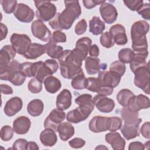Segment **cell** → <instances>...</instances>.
Returning <instances> with one entry per match:
<instances>
[{"mask_svg": "<svg viewBox=\"0 0 150 150\" xmlns=\"http://www.w3.org/2000/svg\"><path fill=\"white\" fill-rule=\"evenodd\" d=\"M105 28L104 22L98 16H93L89 22V31L94 35L102 34Z\"/></svg>", "mask_w": 150, "mask_h": 150, "instance_id": "836d02e7", "label": "cell"}, {"mask_svg": "<svg viewBox=\"0 0 150 150\" xmlns=\"http://www.w3.org/2000/svg\"><path fill=\"white\" fill-rule=\"evenodd\" d=\"M42 82L36 78L32 79L28 83V88L33 94L40 93L42 90Z\"/></svg>", "mask_w": 150, "mask_h": 150, "instance_id": "b9f144b4", "label": "cell"}, {"mask_svg": "<svg viewBox=\"0 0 150 150\" xmlns=\"http://www.w3.org/2000/svg\"><path fill=\"white\" fill-rule=\"evenodd\" d=\"M134 84L137 87L142 89L144 93L150 94V73L149 63L146 66L141 67L134 72Z\"/></svg>", "mask_w": 150, "mask_h": 150, "instance_id": "5b68a950", "label": "cell"}, {"mask_svg": "<svg viewBox=\"0 0 150 150\" xmlns=\"http://www.w3.org/2000/svg\"><path fill=\"white\" fill-rule=\"evenodd\" d=\"M148 56V52L146 51L144 53H136L129 62V67L132 72H134L138 69L146 66V59Z\"/></svg>", "mask_w": 150, "mask_h": 150, "instance_id": "d4e9b609", "label": "cell"}, {"mask_svg": "<svg viewBox=\"0 0 150 150\" xmlns=\"http://www.w3.org/2000/svg\"><path fill=\"white\" fill-rule=\"evenodd\" d=\"M86 144L84 139L80 138H74L69 141V144L70 146L73 148H82Z\"/></svg>", "mask_w": 150, "mask_h": 150, "instance_id": "11a10c76", "label": "cell"}, {"mask_svg": "<svg viewBox=\"0 0 150 150\" xmlns=\"http://www.w3.org/2000/svg\"><path fill=\"white\" fill-rule=\"evenodd\" d=\"M149 29V25L145 21L135 22L131 28L132 48L137 53H144L148 51V43L146 35Z\"/></svg>", "mask_w": 150, "mask_h": 150, "instance_id": "3957f363", "label": "cell"}, {"mask_svg": "<svg viewBox=\"0 0 150 150\" xmlns=\"http://www.w3.org/2000/svg\"><path fill=\"white\" fill-rule=\"evenodd\" d=\"M149 128H150V123L148 121L144 123L141 128V133L142 135L146 139L150 138Z\"/></svg>", "mask_w": 150, "mask_h": 150, "instance_id": "680465c9", "label": "cell"}, {"mask_svg": "<svg viewBox=\"0 0 150 150\" xmlns=\"http://www.w3.org/2000/svg\"><path fill=\"white\" fill-rule=\"evenodd\" d=\"M92 40L88 37H83L77 40L74 48L83 57L84 60L86 59L89 49L91 46Z\"/></svg>", "mask_w": 150, "mask_h": 150, "instance_id": "f1b7e54d", "label": "cell"}, {"mask_svg": "<svg viewBox=\"0 0 150 150\" xmlns=\"http://www.w3.org/2000/svg\"><path fill=\"white\" fill-rule=\"evenodd\" d=\"M88 53L91 57H97L99 55V53H100L99 48L97 46V45L96 44L91 45L89 49Z\"/></svg>", "mask_w": 150, "mask_h": 150, "instance_id": "6125c7cd", "label": "cell"}, {"mask_svg": "<svg viewBox=\"0 0 150 150\" xmlns=\"http://www.w3.org/2000/svg\"><path fill=\"white\" fill-rule=\"evenodd\" d=\"M134 96V94L129 89L123 88L117 94L116 98L118 103L123 107L127 105L129 100Z\"/></svg>", "mask_w": 150, "mask_h": 150, "instance_id": "8d00e7d4", "label": "cell"}, {"mask_svg": "<svg viewBox=\"0 0 150 150\" xmlns=\"http://www.w3.org/2000/svg\"><path fill=\"white\" fill-rule=\"evenodd\" d=\"M58 60L60 74L65 79H73L76 75L83 71L81 65L84 59L75 49L63 50Z\"/></svg>", "mask_w": 150, "mask_h": 150, "instance_id": "7a4b0ae2", "label": "cell"}, {"mask_svg": "<svg viewBox=\"0 0 150 150\" xmlns=\"http://www.w3.org/2000/svg\"><path fill=\"white\" fill-rule=\"evenodd\" d=\"M45 64L50 70L52 74H54L57 71L59 68V64L54 59H47L44 62Z\"/></svg>", "mask_w": 150, "mask_h": 150, "instance_id": "9f6ffc18", "label": "cell"}, {"mask_svg": "<svg viewBox=\"0 0 150 150\" xmlns=\"http://www.w3.org/2000/svg\"><path fill=\"white\" fill-rule=\"evenodd\" d=\"M121 77V76L115 72L101 70L98 72L97 78L100 81L101 87L105 86L114 88L119 84Z\"/></svg>", "mask_w": 150, "mask_h": 150, "instance_id": "30bf717a", "label": "cell"}, {"mask_svg": "<svg viewBox=\"0 0 150 150\" xmlns=\"http://www.w3.org/2000/svg\"><path fill=\"white\" fill-rule=\"evenodd\" d=\"M150 106L149 99L143 94L133 96L128 101L126 106L128 110L134 112H138L142 109H148Z\"/></svg>", "mask_w": 150, "mask_h": 150, "instance_id": "7c38bea8", "label": "cell"}, {"mask_svg": "<svg viewBox=\"0 0 150 150\" xmlns=\"http://www.w3.org/2000/svg\"><path fill=\"white\" fill-rule=\"evenodd\" d=\"M120 114L125 124L139 125L142 121V119L139 118L138 112L131 111L127 107H124L121 109Z\"/></svg>", "mask_w": 150, "mask_h": 150, "instance_id": "603a6c76", "label": "cell"}, {"mask_svg": "<svg viewBox=\"0 0 150 150\" xmlns=\"http://www.w3.org/2000/svg\"><path fill=\"white\" fill-rule=\"evenodd\" d=\"M10 42L17 53L24 55L31 45V40L25 34L13 33L10 38Z\"/></svg>", "mask_w": 150, "mask_h": 150, "instance_id": "52a82bcc", "label": "cell"}, {"mask_svg": "<svg viewBox=\"0 0 150 150\" xmlns=\"http://www.w3.org/2000/svg\"><path fill=\"white\" fill-rule=\"evenodd\" d=\"M85 68L87 73L90 75L98 73L101 70L100 59L91 56L87 57L85 59Z\"/></svg>", "mask_w": 150, "mask_h": 150, "instance_id": "83f0119b", "label": "cell"}, {"mask_svg": "<svg viewBox=\"0 0 150 150\" xmlns=\"http://www.w3.org/2000/svg\"><path fill=\"white\" fill-rule=\"evenodd\" d=\"M31 125L30 119L26 116H20L16 118L13 122V129L18 134H26Z\"/></svg>", "mask_w": 150, "mask_h": 150, "instance_id": "44dd1931", "label": "cell"}, {"mask_svg": "<svg viewBox=\"0 0 150 150\" xmlns=\"http://www.w3.org/2000/svg\"><path fill=\"white\" fill-rule=\"evenodd\" d=\"M44 53H45L44 45L39 43H32L23 56L27 59L34 60L39 57Z\"/></svg>", "mask_w": 150, "mask_h": 150, "instance_id": "4316f807", "label": "cell"}, {"mask_svg": "<svg viewBox=\"0 0 150 150\" xmlns=\"http://www.w3.org/2000/svg\"><path fill=\"white\" fill-rule=\"evenodd\" d=\"M94 105L100 112L104 113L111 112L114 107L115 103L111 98L100 95H96L93 98Z\"/></svg>", "mask_w": 150, "mask_h": 150, "instance_id": "9a60e30c", "label": "cell"}, {"mask_svg": "<svg viewBox=\"0 0 150 150\" xmlns=\"http://www.w3.org/2000/svg\"><path fill=\"white\" fill-rule=\"evenodd\" d=\"M32 74L33 77H35V78L38 79L42 83L47 77L53 74L50 70L45 64L44 62L42 61L33 63Z\"/></svg>", "mask_w": 150, "mask_h": 150, "instance_id": "ffe728a7", "label": "cell"}, {"mask_svg": "<svg viewBox=\"0 0 150 150\" xmlns=\"http://www.w3.org/2000/svg\"><path fill=\"white\" fill-rule=\"evenodd\" d=\"M0 28H1V40H2L3 39H5L6 37V35L8 34V28L5 25H4L2 23H1Z\"/></svg>", "mask_w": 150, "mask_h": 150, "instance_id": "e7e4bbea", "label": "cell"}, {"mask_svg": "<svg viewBox=\"0 0 150 150\" xmlns=\"http://www.w3.org/2000/svg\"><path fill=\"white\" fill-rule=\"evenodd\" d=\"M145 149V145H144L142 142L135 141L132 142L129 144L128 149L129 150H144Z\"/></svg>", "mask_w": 150, "mask_h": 150, "instance_id": "94428289", "label": "cell"}, {"mask_svg": "<svg viewBox=\"0 0 150 150\" xmlns=\"http://www.w3.org/2000/svg\"><path fill=\"white\" fill-rule=\"evenodd\" d=\"M122 120L120 117H109V127L108 130L110 131H116L121 128L122 127Z\"/></svg>", "mask_w": 150, "mask_h": 150, "instance_id": "bcb514c9", "label": "cell"}, {"mask_svg": "<svg viewBox=\"0 0 150 150\" xmlns=\"http://www.w3.org/2000/svg\"><path fill=\"white\" fill-rule=\"evenodd\" d=\"M39 149V147L37 145V144L35 142L33 141H29L28 142L27 144V147L26 149H35L38 150Z\"/></svg>", "mask_w": 150, "mask_h": 150, "instance_id": "03108f58", "label": "cell"}, {"mask_svg": "<svg viewBox=\"0 0 150 150\" xmlns=\"http://www.w3.org/2000/svg\"><path fill=\"white\" fill-rule=\"evenodd\" d=\"M100 13L101 18L108 24L114 23L118 16V12L115 7L112 4L104 2L100 5Z\"/></svg>", "mask_w": 150, "mask_h": 150, "instance_id": "4fadbf2b", "label": "cell"}, {"mask_svg": "<svg viewBox=\"0 0 150 150\" xmlns=\"http://www.w3.org/2000/svg\"><path fill=\"white\" fill-rule=\"evenodd\" d=\"M57 132L60 139L63 141H66L73 136L74 128L70 122H62L58 126Z\"/></svg>", "mask_w": 150, "mask_h": 150, "instance_id": "484cf974", "label": "cell"}, {"mask_svg": "<svg viewBox=\"0 0 150 150\" xmlns=\"http://www.w3.org/2000/svg\"><path fill=\"white\" fill-rule=\"evenodd\" d=\"M87 80L85 77L83 71L76 75L71 80V84L75 90H83L87 87Z\"/></svg>", "mask_w": 150, "mask_h": 150, "instance_id": "d590c367", "label": "cell"}, {"mask_svg": "<svg viewBox=\"0 0 150 150\" xmlns=\"http://www.w3.org/2000/svg\"><path fill=\"white\" fill-rule=\"evenodd\" d=\"M139 15L146 20H150V5L149 3L143 4L140 8L137 11Z\"/></svg>", "mask_w": 150, "mask_h": 150, "instance_id": "816d5d0a", "label": "cell"}, {"mask_svg": "<svg viewBox=\"0 0 150 150\" xmlns=\"http://www.w3.org/2000/svg\"><path fill=\"white\" fill-rule=\"evenodd\" d=\"M36 8V16L42 21L47 22L52 19L56 15L57 8L50 1H35Z\"/></svg>", "mask_w": 150, "mask_h": 150, "instance_id": "277c9868", "label": "cell"}, {"mask_svg": "<svg viewBox=\"0 0 150 150\" xmlns=\"http://www.w3.org/2000/svg\"><path fill=\"white\" fill-rule=\"evenodd\" d=\"M28 141L25 139L19 138L16 139L13 144L12 149L16 150L26 149Z\"/></svg>", "mask_w": 150, "mask_h": 150, "instance_id": "db71d44e", "label": "cell"}, {"mask_svg": "<svg viewBox=\"0 0 150 150\" xmlns=\"http://www.w3.org/2000/svg\"><path fill=\"white\" fill-rule=\"evenodd\" d=\"M22 105V100L20 97H12L6 101L4 108V112L7 116L12 117L21 110Z\"/></svg>", "mask_w": 150, "mask_h": 150, "instance_id": "ac0fdd59", "label": "cell"}, {"mask_svg": "<svg viewBox=\"0 0 150 150\" xmlns=\"http://www.w3.org/2000/svg\"><path fill=\"white\" fill-rule=\"evenodd\" d=\"M108 149V148H107L106 146H103L102 145H99V146H97L96 148V149Z\"/></svg>", "mask_w": 150, "mask_h": 150, "instance_id": "003e7915", "label": "cell"}, {"mask_svg": "<svg viewBox=\"0 0 150 150\" xmlns=\"http://www.w3.org/2000/svg\"><path fill=\"white\" fill-rule=\"evenodd\" d=\"M101 45L105 48H110L112 47L115 43L112 36L108 32L103 33L100 38Z\"/></svg>", "mask_w": 150, "mask_h": 150, "instance_id": "60d3db41", "label": "cell"}, {"mask_svg": "<svg viewBox=\"0 0 150 150\" xmlns=\"http://www.w3.org/2000/svg\"><path fill=\"white\" fill-rule=\"evenodd\" d=\"M20 65L16 60H12L5 69L0 71V79L2 80L8 81L9 76L13 72L20 70Z\"/></svg>", "mask_w": 150, "mask_h": 150, "instance_id": "e575fe53", "label": "cell"}, {"mask_svg": "<svg viewBox=\"0 0 150 150\" xmlns=\"http://www.w3.org/2000/svg\"><path fill=\"white\" fill-rule=\"evenodd\" d=\"M66 118V114L63 110L58 108L53 109L46 117L44 121V127L50 128L57 132L59 125Z\"/></svg>", "mask_w": 150, "mask_h": 150, "instance_id": "9c48e42d", "label": "cell"}, {"mask_svg": "<svg viewBox=\"0 0 150 150\" xmlns=\"http://www.w3.org/2000/svg\"><path fill=\"white\" fill-rule=\"evenodd\" d=\"M135 53L129 48H124L121 49L118 54V59L123 63H129Z\"/></svg>", "mask_w": 150, "mask_h": 150, "instance_id": "f35d334b", "label": "cell"}, {"mask_svg": "<svg viewBox=\"0 0 150 150\" xmlns=\"http://www.w3.org/2000/svg\"><path fill=\"white\" fill-rule=\"evenodd\" d=\"M66 35L60 30H55L53 32L51 40L54 43H64L66 42Z\"/></svg>", "mask_w": 150, "mask_h": 150, "instance_id": "c3c4849f", "label": "cell"}, {"mask_svg": "<svg viewBox=\"0 0 150 150\" xmlns=\"http://www.w3.org/2000/svg\"><path fill=\"white\" fill-rule=\"evenodd\" d=\"M32 67L33 63L31 62H24L20 65V70L28 77H33L32 74Z\"/></svg>", "mask_w": 150, "mask_h": 150, "instance_id": "681fc988", "label": "cell"}, {"mask_svg": "<svg viewBox=\"0 0 150 150\" xmlns=\"http://www.w3.org/2000/svg\"><path fill=\"white\" fill-rule=\"evenodd\" d=\"M139 125L124 123L123 126L121 127V132L127 140L132 139L139 136Z\"/></svg>", "mask_w": 150, "mask_h": 150, "instance_id": "f546056e", "label": "cell"}, {"mask_svg": "<svg viewBox=\"0 0 150 150\" xmlns=\"http://www.w3.org/2000/svg\"><path fill=\"white\" fill-rule=\"evenodd\" d=\"M125 70L126 67L125 64L120 60L114 61L110 66V71L115 72L121 76L124 74Z\"/></svg>", "mask_w": 150, "mask_h": 150, "instance_id": "7bdbcfd3", "label": "cell"}, {"mask_svg": "<svg viewBox=\"0 0 150 150\" xmlns=\"http://www.w3.org/2000/svg\"><path fill=\"white\" fill-rule=\"evenodd\" d=\"M87 83L86 88L92 92H97L101 87V84L100 80L98 78L89 77L87 78Z\"/></svg>", "mask_w": 150, "mask_h": 150, "instance_id": "ee69618b", "label": "cell"}, {"mask_svg": "<svg viewBox=\"0 0 150 150\" xmlns=\"http://www.w3.org/2000/svg\"><path fill=\"white\" fill-rule=\"evenodd\" d=\"M105 2V1H98V0H83V4L84 7L87 9H90L98 5H101L102 4Z\"/></svg>", "mask_w": 150, "mask_h": 150, "instance_id": "6f0895ef", "label": "cell"}, {"mask_svg": "<svg viewBox=\"0 0 150 150\" xmlns=\"http://www.w3.org/2000/svg\"><path fill=\"white\" fill-rule=\"evenodd\" d=\"M72 96L68 89H63L57 96L56 98L57 108L60 110H66L71 105Z\"/></svg>", "mask_w": 150, "mask_h": 150, "instance_id": "7402d4cb", "label": "cell"}, {"mask_svg": "<svg viewBox=\"0 0 150 150\" xmlns=\"http://www.w3.org/2000/svg\"><path fill=\"white\" fill-rule=\"evenodd\" d=\"M109 32L112 36L114 43L118 45H124L128 42L125 28L120 24L112 25Z\"/></svg>", "mask_w": 150, "mask_h": 150, "instance_id": "e0dca14e", "label": "cell"}, {"mask_svg": "<svg viewBox=\"0 0 150 150\" xmlns=\"http://www.w3.org/2000/svg\"><path fill=\"white\" fill-rule=\"evenodd\" d=\"M105 139L106 142L110 144L111 148L114 150H122L125 149V141L118 132L111 131L107 134Z\"/></svg>", "mask_w": 150, "mask_h": 150, "instance_id": "d6986e66", "label": "cell"}, {"mask_svg": "<svg viewBox=\"0 0 150 150\" xmlns=\"http://www.w3.org/2000/svg\"><path fill=\"white\" fill-rule=\"evenodd\" d=\"M0 3L2 6L4 11L6 13H11L14 12L16 5L17 1L16 0H1Z\"/></svg>", "mask_w": 150, "mask_h": 150, "instance_id": "f6af8a7d", "label": "cell"}, {"mask_svg": "<svg viewBox=\"0 0 150 150\" xmlns=\"http://www.w3.org/2000/svg\"><path fill=\"white\" fill-rule=\"evenodd\" d=\"M142 0H134V1H124L125 5L128 7L131 11H137L140 7L143 5Z\"/></svg>", "mask_w": 150, "mask_h": 150, "instance_id": "f907efd6", "label": "cell"}, {"mask_svg": "<svg viewBox=\"0 0 150 150\" xmlns=\"http://www.w3.org/2000/svg\"><path fill=\"white\" fill-rule=\"evenodd\" d=\"M13 15L19 21L23 23H29L34 18L35 13L32 9L28 5L23 4H17L13 12Z\"/></svg>", "mask_w": 150, "mask_h": 150, "instance_id": "8fae6325", "label": "cell"}, {"mask_svg": "<svg viewBox=\"0 0 150 150\" xmlns=\"http://www.w3.org/2000/svg\"><path fill=\"white\" fill-rule=\"evenodd\" d=\"M0 87H1V91L2 94L5 95H9V94H12L13 93V90L11 86L5 84H1Z\"/></svg>", "mask_w": 150, "mask_h": 150, "instance_id": "be15d7a7", "label": "cell"}, {"mask_svg": "<svg viewBox=\"0 0 150 150\" xmlns=\"http://www.w3.org/2000/svg\"><path fill=\"white\" fill-rule=\"evenodd\" d=\"M44 47L45 53L53 59H59L63 51L62 46L57 45L51 39L46 44L44 45Z\"/></svg>", "mask_w": 150, "mask_h": 150, "instance_id": "4dcf8cb0", "label": "cell"}, {"mask_svg": "<svg viewBox=\"0 0 150 150\" xmlns=\"http://www.w3.org/2000/svg\"><path fill=\"white\" fill-rule=\"evenodd\" d=\"M14 131L9 125H4L1 129V138L4 141L11 139L13 135Z\"/></svg>", "mask_w": 150, "mask_h": 150, "instance_id": "7dc6e473", "label": "cell"}, {"mask_svg": "<svg viewBox=\"0 0 150 150\" xmlns=\"http://www.w3.org/2000/svg\"><path fill=\"white\" fill-rule=\"evenodd\" d=\"M114 91L113 88L110 87H105L103 86L101 87L98 91L97 92L98 95L103 96H110Z\"/></svg>", "mask_w": 150, "mask_h": 150, "instance_id": "91938a15", "label": "cell"}, {"mask_svg": "<svg viewBox=\"0 0 150 150\" xmlns=\"http://www.w3.org/2000/svg\"><path fill=\"white\" fill-rule=\"evenodd\" d=\"M16 52L12 45H7L1 49L0 50V71L5 69L9 64V63L13 60L16 55Z\"/></svg>", "mask_w": 150, "mask_h": 150, "instance_id": "2e32d148", "label": "cell"}, {"mask_svg": "<svg viewBox=\"0 0 150 150\" xmlns=\"http://www.w3.org/2000/svg\"><path fill=\"white\" fill-rule=\"evenodd\" d=\"M87 28V24L86 21L84 19H82L76 24L74 29L75 33L78 35H82L86 31Z\"/></svg>", "mask_w": 150, "mask_h": 150, "instance_id": "f5cc1de1", "label": "cell"}, {"mask_svg": "<svg viewBox=\"0 0 150 150\" xmlns=\"http://www.w3.org/2000/svg\"><path fill=\"white\" fill-rule=\"evenodd\" d=\"M65 9L57 13L49 21V25L56 30H68L74 22L80 16L81 8L78 1H64Z\"/></svg>", "mask_w": 150, "mask_h": 150, "instance_id": "6da1fadb", "label": "cell"}, {"mask_svg": "<svg viewBox=\"0 0 150 150\" xmlns=\"http://www.w3.org/2000/svg\"><path fill=\"white\" fill-rule=\"evenodd\" d=\"M75 103L79 105L89 106L94 108L92 96L89 94H83L77 96L75 99Z\"/></svg>", "mask_w": 150, "mask_h": 150, "instance_id": "74e56055", "label": "cell"}, {"mask_svg": "<svg viewBox=\"0 0 150 150\" xmlns=\"http://www.w3.org/2000/svg\"><path fill=\"white\" fill-rule=\"evenodd\" d=\"M26 76L21 71L18 70L13 72L9 77L8 81L12 83L14 86H22L25 82Z\"/></svg>", "mask_w": 150, "mask_h": 150, "instance_id": "ab89813d", "label": "cell"}, {"mask_svg": "<svg viewBox=\"0 0 150 150\" xmlns=\"http://www.w3.org/2000/svg\"><path fill=\"white\" fill-rule=\"evenodd\" d=\"M31 32L35 38L45 42H49L52 38L50 30L43 22L39 19L35 20L32 22L31 24Z\"/></svg>", "mask_w": 150, "mask_h": 150, "instance_id": "ba28073f", "label": "cell"}, {"mask_svg": "<svg viewBox=\"0 0 150 150\" xmlns=\"http://www.w3.org/2000/svg\"><path fill=\"white\" fill-rule=\"evenodd\" d=\"M43 103L39 99H34L30 101L27 105V111L32 117L40 115L43 112Z\"/></svg>", "mask_w": 150, "mask_h": 150, "instance_id": "d6a6232c", "label": "cell"}, {"mask_svg": "<svg viewBox=\"0 0 150 150\" xmlns=\"http://www.w3.org/2000/svg\"><path fill=\"white\" fill-rule=\"evenodd\" d=\"M94 108V107L89 106L79 105L76 108L67 112L66 120L70 123H79L86 120L91 114Z\"/></svg>", "mask_w": 150, "mask_h": 150, "instance_id": "8992f818", "label": "cell"}, {"mask_svg": "<svg viewBox=\"0 0 150 150\" xmlns=\"http://www.w3.org/2000/svg\"><path fill=\"white\" fill-rule=\"evenodd\" d=\"M109 117L97 115L91 119L88 124L90 130L95 133L106 131L108 129Z\"/></svg>", "mask_w": 150, "mask_h": 150, "instance_id": "5bb4252c", "label": "cell"}, {"mask_svg": "<svg viewBox=\"0 0 150 150\" xmlns=\"http://www.w3.org/2000/svg\"><path fill=\"white\" fill-rule=\"evenodd\" d=\"M43 82L46 90L51 94L56 93L62 87V83L59 79L53 76L47 77Z\"/></svg>", "mask_w": 150, "mask_h": 150, "instance_id": "1f68e13d", "label": "cell"}, {"mask_svg": "<svg viewBox=\"0 0 150 150\" xmlns=\"http://www.w3.org/2000/svg\"><path fill=\"white\" fill-rule=\"evenodd\" d=\"M40 142L45 146H53L57 141L55 131L50 128H45L42 131L39 136Z\"/></svg>", "mask_w": 150, "mask_h": 150, "instance_id": "cb8c5ba5", "label": "cell"}]
</instances>
